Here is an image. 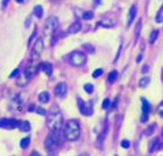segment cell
<instances>
[{
	"label": "cell",
	"instance_id": "6da1fadb",
	"mask_svg": "<svg viewBox=\"0 0 163 156\" xmlns=\"http://www.w3.org/2000/svg\"><path fill=\"white\" fill-rule=\"evenodd\" d=\"M63 125V115L58 110H52L47 117V126L52 132H57L61 129Z\"/></svg>",
	"mask_w": 163,
	"mask_h": 156
},
{
	"label": "cell",
	"instance_id": "7a4b0ae2",
	"mask_svg": "<svg viewBox=\"0 0 163 156\" xmlns=\"http://www.w3.org/2000/svg\"><path fill=\"white\" fill-rule=\"evenodd\" d=\"M64 135L66 140H69V141H75L78 139L80 135V125L77 120L72 119L66 122L64 128Z\"/></svg>",
	"mask_w": 163,
	"mask_h": 156
},
{
	"label": "cell",
	"instance_id": "3957f363",
	"mask_svg": "<svg viewBox=\"0 0 163 156\" xmlns=\"http://www.w3.org/2000/svg\"><path fill=\"white\" fill-rule=\"evenodd\" d=\"M59 26V21L56 16H49L44 22V27H43V34L44 36L50 39L52 37V35L55 34V32L57 30V28Z\"/></svg>",
	"mask_w": 163,
	"mask_h": 156
},
{
	"label": "cell",
	"instance_id": "277c9868",
	"mask_svg": "<svg viewBox=\"0 0 163 156\" xmlns=\"http://www.w3.org/2000/svg\"><path fill=\"white\" fill-rule=\"evenodd\" d=\"M69 61L73 66H82L86 62V55L82 51H73L70 55Z\"/></svg>",
	"mask_w": 163,
	"mask_h": 156
},
{
	"label": "cell",
	"instance_id": "5b68a950",
	"mask_svg": "<svg viewBox=\"0 0 163 156\" xmlns=\"http://www.w3.org/2000/svg\"><path fill=\"white\" fill-rule=\"evenodd\" d=\"M43 49H44V46H43V40L39 37V39L36 40V42L34 43V46H33V49H32V58L33 59H37L41 56V54L43 51Z\"/></svg>",
	"mask_w": 163,
	"mask_h": 156
},
{
	"label": "cell",
	"instance_id": "8992f818",
	"mask_svg": "<svg viewBox=\"0 0 163 156\" xmlns=\"http://www.w3.org/2000/svg\"><path fill=\"white\" fill-rule=\"evenodd\" d=\"M78 107L80 113L85 115V117H89L93 114V107H92V103H86L82 99H78Z\"/></svg>",
	"mask_w": 163,
	"mask_h": 156
},
{
	"label": "cell",
	"instance_id": "52a82bcc",
	"mask_svg": "<svg viewBox=\"0 0 163 156\" xmlns=\"http://www.w3.org/2000/svg\"><path fill=\"white\" fill-rule=\"evenodd\" d=\"M44 146H46L47 150L49 153H55L56 149H57V146H58V142L56 140V137L54 135H48L44 141Z\"/></svg>",
	"mask_w": 163,
	"mask_h": 156
},
{
	"label": "cell",
	"instance_id": "ba28073f",
	"mask_svg": "<svg viewBox=\"0 0 163 156\" xmlns=\"http://www.w3.org/2000/svg\"><path fill=\"white\" fill-rule=\"evenodd\" d=\"M20 121L15 119H0V127L5 129H13L15 127H19Z\"/></svg>",
	"mask_w": 163,
	"mask_h": 156
},
{
	"label": "cell",
	"instance_id": "9c48e42d",
	"mask_svg": "<svg viewBox=\"0 0 163 156\" xmlns=\"http://www.w3.org/2000/svg\"><path fill=\"white\" fill-rule=\"evenodd\" d=\"M54 92H55V94L57 97H64L65 94H66V92H68V85H66V83H64V82L58 83L55 86Z\"/></svg>",
	"mask_w": 163,
	"mask_h": 156
},
{
	"label": "cell",
	"instance_id": "30bf717a",
	"mask_svg": "<svg viewBox=\"0 0 163 156\" xmlns=\"http://www.w3.org/2000/svg\"><path fill=\"white\" fill-rule=\"evenodd\" d=\"M36 66L33 64H29L28 66L26 68V70H25V72H23V76H25V78H26V80H29L30 78L33 77V75L36 72Z\"/></svg>",
	"mask_w": 163,
	"mask_h": 156
},
{
	"label": "cell",
	"instance_id": "8fae6325",
	"mask_svg": "<svg viewBox=\"0 0 163 156\" xmlns=\"http://www.w3.org/2000/svg\"><path fill=\"white\" fill-rule=\"evenodd\" d=\"M40 69L46 73L47 76H51L52 73V64L49 62H43L40 64Z\"/></svg>",
	"mask_w": 163,
	"mask_h": 156
},
{
	"label": "cell",
	"instance_id": "7c38bea8",
	"mask_svg": "<svg viewBox=\"0 0 163 156\" xmlns=\"http://www.w3.org/2000/svg\"><path fill=\"white\" fill-rule=\"evenodd\" d=\"M135 15H136V6L133 5L129 8V12H128V16H127V26H130L132 22L135 19Z\"/></svg>",
	"mask_w": 163,
	"mask_h": 156
},
{
	"label": "cell",
	"instance_id": "4fadbf2b",
	"mask_svg": "<svg viewBox=\"0 0 163 156\" xmlns=\"http://www.w3.org/2000/svg\"><path fill=\"white\" fill-rule=\"evenodd\" d=\"M80 29H82V23H80L79 21H75V22H72L71 25H70L69 29H68V33H69V34H76V33H78Z\"/></svg>",
	"mask_w": 163,
	"mask_h": 156
},
{
	"label": "cell",
	"instance_id": "5bb4252c",
	"mask_svg": "<svg viewBox=\"0 0 163 156\" xmlns=\"http://www.w3.org/2000/svg\"><path fill=\"white\" fill-rule=\"evenodd\" d=\"M142 112H144V115H142V121H146L147 114L149 113V103H148L146 99H142Z\"/></svg>",
	"mask_w": 163,
	"mask_h": 156
},
{
	"label": "cell",
	"instance_id": "9a60e30c",
	"mask_svg": "<svg viewBox=\"0 0 163 156\" xmlns=\"http://www.w3.org/2000/svg\"><path fill=\"white\" fill-rule=\"evenodd\" d=\"M19 129L21 130V132H29V130H30V124H29L27 120L20 121Z\"/></svg>",
	"mask_w": 163,
	"mask_h": 156
},
{
	"label": "cell",
	"instance_id": "2e32d148",
	"mask_svg": "<svg viewBox=\"0 0 163 156\" xmlns=\"http://www.w3.org/2000/svg\"><path fill=\"white\" fill-rule=\"evenodd\" d=\"M49 98H50V96H49V93H48L47 91L41 92V93L39 94V100L41 101V103H43V104L49 103Z\"/></svg>",
	"mask_w": 163,
	"mask_h": 156
},
{
	"label": "cell",
	"instance_id": "e0dca14e",
	"mask_svg": "<svg viewBox=\"0 0 163 156\" xmlns=\"http://www.w3.org/2000/svg\"><path fill=\"white\" fill-rule=\"evenodd\" d=\"M33 13H34V15L36 16V18H42V15H43V7L40 6V5H37V6L34 7V11H33Z\"/></svg>",
	"mask_w": 163,
	"mask_h": 156
},
{
	"label": "cell",
	"instance_id": "ac0fdd59",
	"mask_svg": "<svg viewBox=\"0 0 163 156\" xmlns=\"http://www.w3.org/2000/svg\"><path fill=\"white\" fill-rule=\"evenodd\" d=\"M149 82H150V78L149 77H144V78H141L140 79V82H139V86L140 87H147L148 86V84H149Z\"/></svg>",
	"mask_w": 163,
	"mask_h": 156
},
{
	"label": "cell",
	"instance_id": "d6986e66",
	"mask_svg": "<svg viewBox=\"0 0 163 156\" xmlns=\"http://www.w3.org/2000/svg\"><path fill=\"white\" fill-rule=\"evenodd\" d=\"M118 77V72L117 71H111L108 73V76H107V82L108 83H113Z\"/></svg>",
	"mask_w": 163,
	"mask_h": 156
},
{
	"label": "cell",
	"instance_id": "ffe728a7",
	"mask_svg": "<svg viewBox=\"0 0 163 156\" xmlns=\"http://www.w3.org/2000/svg\"><path fill=\"white\" fill-rule=\"evenodd\" d=\"M29 143H30V137H23L21 141H20V147L21 148H27L28 146H29Z\"/></svg>",
	"mask_w": 163,
	"mask_h": 156
},
{
	"label": "cell",
	"instance_id": "44dd1931",
	"mask_svg": "<svg viewBox=\"0 0 163 156\" xmlns=\"http://www.w3.org/2000/svg\"><path fill=\"white\" fill-rule=\"evenodd\" d=\"M157 35H158V30H157V29H155V30L151 32V34H150V39H149L150 43H154V42H155V40L157 39Z\"/></svg>",
	"mask_w": 163,
	"mask_h": 156
},
{
	"label": "cell",
	"instance_id": "7402d4cb",
	"mask_svg": "<svg viewBox=\"0 0 163 156\" xmlns=\"http://www.w3.org/2000/svg\"><path fill=\"white\" fill-rule=\"evenodd\" d=\"M141 25H142V21L141 20H139L137 21V25H136V28H135V37H139V34L141 32Z\"/></svg>",
	"mask_w": 163,
	"mask_h": 156
},
{
	"label": "cell",
	"instance_id": "603a6c76",
	"mask_svg": "<svg viewBox=\"0 0 163 156\" xmlns=\"http://www.w3.org/2000/svg\"><path fill=\"white\" fill-rule=\"evenodd\" d=\"M82 18L84 20H91L93 18V13L92 12H84L83 15H82Z\"/></svg>",
	"mask_w": 163,
	"mask_h": 156
},
{
	"label": "cell",
	"instance_id": "cb8c5ba5",
	"mask_svg": "<svg viewBox=\"0 0 163 156\" xmlns=\"http://www.w3.org/2000/svg\"><path fill=\"white\" fill-rule=\"evenodd\" d=\"M84 90L87 92V93H92V92H93V90H94V87H93V85L89 83V84H85L84 85Z\"/></svg>",
	"mask_w": 163,
	"mask_h": 156
},
{
	"label": "cell",
	"instance_id": "d4e9b609",
	"mask_svg": "<svg viewBox=\"0 0 163 156\" xmlns=\"http://www.w3.org/2000/svg\"><path fill=\"white\" fill-rule=\"evenodd\" d=\"M110 105H111V101H110V99L108 98H106L104 99V101H103V108H107V107H110Z\"/></svg>",
	"mask_w": 163,
	"mask_h": 156
},
{
	"label": "cell",
	"instance_id": "484cf974",
	"mask_svg": "<svg viewBox=\"0 0 163 156\" xmlns=\"http://www.w3.org/2000/svg\"><path fill=\"white\" fill-rule=\"evenodd\" d=\"M121 49H122V42H120V46H119V49H118L117 56H115V58H114V63H115L118 59H119V57H120V52H121Z\"/></svg>",
	"mask_w": 163,
	"mask_h": 156
},
{
	"label": "cell",
	"instance_id": "4316f807",
	"mask_svg": "<svg viewBox=\"0 0 163 156\" xmlns=\"http://www.w3.org/2000/svg\"><path fill=\"white\" fill-rule=\"evenodd\" d=\"M101 73H103V70H101V69H97V70H94L92 76L94 78H97V77H99V76H101Z\"/></svg>",
	"mask_w": 163,
	"mask_h": 156
},
{
	"label": "cell",
	"instance_id": "83f0119b",
	"mask_svg": "<svg viewBox=\"0 0 163 156\" xmlns=\"http://www.w3.org/2000/svg\"><path fill=\"white\" fill-rule=\"evenodd\" d=\"M129 146H130V143H129L128 140H124V141H121V147H122V148H128Z\"/></svg>",
	"mask_w": 163,
	"mask_h": 156
},
{
	"label": "cell",
	"instance_id": "f1b7e54d",
	"mask_svg": "<svg viewBox=\"0 0 163 156\" xmlns=\"http://www.w3.org/2000/svg\"><path fill=\"white\" fill-rule=\"evenodd\" d=\"M36 113H39V114H41V115H46V110H44V108H40V107H37V108H36Z\"/></svg>",
	"mask_w": 163,
	"mask_h": 156
},
{
	"label": "cell",
	"instance_id": "f546056e",
	"mask_svg": "<svg viewBox=\"0 0 163 156\" xmlns=\"http://www.w3.org/2000/svg\"><path fill=\"white\" fill-rule=\"evenodd\" d=\"M153 130H154V125H151L150 127H148V130H146V135H150L153 133Z\"/></svg>",
	"mask_w": 163,
	"mask_h": 156
},
{
	"label": "cell",
	"instance_id": "4dcf8cb0",
	"mask_svg": "<svg viewBox=\"0 0 163 156\" xmlns=\"http://www.w3.org/2000/svg\"><path fill=\"white\" fill-rule=\"evenodd\" d=\"M16 76H19V69H15V70L11 73V76H9V77L12 78V77H16Z\"/></svg>",
	"mask_w": 163,
	"mask_h": 156
},
{
	"label": "cell",
	"instance_id": "1f68e13d",
	"mask_svg": "<svg viewBox=\"0 0 163 156\" xmlns=\"http://www.w3.org/2000/svg\"><path fill=\"white\" fill-rule=\"evenodd\" d=\"M85 49H86L87 51H90V52H91V54H92V52H94V49H93L92 47L89 46V44H86V46H85Z\"/></svg>",
	"mask_w": 163,
	"mask_h": 156
},
{
	"label": "cell",
	"instance_id": "d6a6232c",
	"mask_svg": "<svg viewBox=\"0 0 163 156\" xmlns=\"http://www.w3.org/2000/svg\"><path fill=\"white\" fill-rule=\"evenodd\" d=\"M8 2H9V0H2V1H1V6H2V7H6Z\"/></svg>",
	"mask_w": 163,
	"mask_h": 156
},
{
	"label": "cell",
	"instance_id": "836d02e7",
	"mask_svg": "<svg viewBox=\"0 0 163 156\" xmlns=\"http://www.w3.org/2000/svg\"><path fill=\"white\" fill-rule=\"evenodd\" d=\"M30 156H42L41 154H39L37 151H33L32 154H30Z\"/></svg>",
	"mask_w": 163,
	"mask_h": 156
},
{
	"label": "cell",
	"instance_id": "e575fe53",
	"mask_svg": "<svg viewBox=\"0 0 163 156\" xmlns=\"http://www.w3.org/2000/svg\"><path fill=\"white\" fill-rule=\"evenodd\" d=\"M78 156H89V154H87V153H82V154H79Z\"/></svg>",
	"mask_w": 163,
	"mask_h": 156
},
{
	"label": "cell",
	"instance_id": "d590c367",
	"mask_svg": "<svg viewBox=\"0 0 163 156\" xmlns=\"http://www.w3.org/2000/svg\"><path fill=\"white\" fill-rule=\"evenodd\" d=\"M147 70H148V66H144V68H142V71H147Z\"/></svg>",
	"mask_w": 163,
	"mask_h": 156
},
{
	"label": "cell",
	"instance_id": "8d00e7d4",
	"mask_svg": "<svg viewBox=\"0 0 163 156\" xmlns=\"http://www.w3.org/2000/svg\"><path fill=\"white\" fill-rule=\"evenodd\" d=\"M16 2H19V4H23V2H25V0H16Z\"/></svg>",
	"mask_w": 163,
	"mask_h": 156
},
{
	"label": "cell",
	"instance_id": "74e56055",
	"mask_svg": "<svg viewBox=\"0 0 163 156\" xmlns=\"http://www.w3.org/2000/svg\"><path fill=\"white\" fill-rule=\"evenodd\" d=\"M162 80H163V70H162Z\"/></svg>",
	"mask_w": 163,
	"mask_h": 156
}]
</instances>
